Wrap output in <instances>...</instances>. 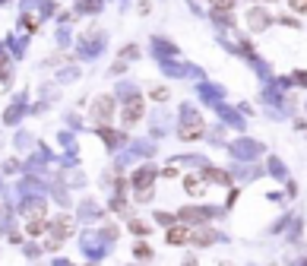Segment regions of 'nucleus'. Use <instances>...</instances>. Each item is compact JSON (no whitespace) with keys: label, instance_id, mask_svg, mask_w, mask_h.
<instances>
[{"label":"nucleus","instance_id":"f257e3e1","mask_svg":"<svg viewBox=\"0 0 307 266\" xmlns=\"http://www.w3.org/2000/svg\"><path fill=\"white\" fill-rule=\"evenodd\" d=\"M142 118V95H130L124 102V124H136Z\"/></svg>","mask_w":307,"mask_h":266},{"label":"nucleus","instance_id":"f03ea898","mask_svg":"<svg viewBox=\"0 0 307 266\" xmlns=\"http://www.w3.org/2000/svg\"><path fill=\"white\" fill-rule=\"evenodd\" d=\"M92 114H95V121H108L114 114V99L111 95H101V99H95V105H92Z\"/></svg>","mask_w":307,"mask_h":266},{"label":"nucleus","instance_id":"7ed1b4c3","mask_svg":"<svg viewBox=\"0 0 307 266\" xmlns=\"http://www.w3.org/2000/svg\"><path fill=\"white\" fill-rule=\"evenodd\" d=\"M187 241H190V228H184V225H171V228H168V244H171V247L187 244Z\"/></svg>","mask_w":307,"mask_h":266},{"label":"nucleus","instance_id":"20e7f679","mask_svg":"<svg viewBox=\"0 0 307 266\" xmlns=\"http://www.w3.org/2000/svg\"><path fill=\"white\" fill-rule=\"evenodd\" d=\"M70 232H73V219H70V216H60L57 222H54V235L51 238H57V241H64Z\"/></svg>","mask_w":307,"mask_h":266},{"label":"nucleus","instance_id":"39448f33","mask_svg":"<svg viewBox=\"0 0 307 266\" xmlns=\"http://www.w3.org/2000/svg\"><path fill=\"white\" fill-rule=\"evenodd\" d=\"M190 241L196 247H209L215 241V232H209V228H196V232H190Z\"/></svg>","mask_w":307,"mask_h":266},{"label":"nucleus","instance_id":"423d86ee","mask_svg":"<svg viewBox=\"0 0 307 266\" xmlns=\"http://www.w3.org/2000/svg\"><path fill=\"white\" fill-rule=\"evenodd\" d=\"M152 178H155V171H152V168H139V171H136V178H133V184H136L139 190H149Z\"/></svg>","mask_w":307,"mask_h":266},{"label":"nucleus","instance_id":"0eeeda50","mask_svg":"<svg viewBox=\"0 0 307 266\" xmlns=\"http://www.w3.org/2000/svg\"><path fill=\"white\" fill-rule=\"evenodd\" d=\"M180 219H184V222H206V209L187 206V209H180Z\"/></svg>","mask_w":307,"mask_h":266},{"label":"nucleus","instance_id":"6e6552de","mask_svg":"<svg viewBox=\"0 0 307 266\" xmlns=\"http://www.w3.org/2000/svg\"><path fill=\"white\" fill-rule=\"evenodd\" d=\"M177 133H180V140H196L203 133V124H184Z\"/></svg>","mask_w":307,"mask_h":266},{"label":"nucleus","instance_id":"1a4fd4ad","mask_svg":"<svg viewBox=\"0 0 307 266\" xmlns=\"http://www.w3.org/2000/svg\"><path fill=\"white\" fill-rule=\"evenodd\" d=\"M26 232H29V235H45V232H48V216H45V219H32V222L26 225Z\"/></svg>","mask_w":307,"mask_h":266},{"label":"nucleus","instance_id":"9d476101","mask_svg":"<svg viewBox=\"0 0 307 266\" xmlns=\"http://www.w3.org/2000/svg\"><path fill=\"white\" fill-rule=\"evenodd\" d=\"M184 187H187V194H193V197H196V194H203V181L196 178V175H190V178L184 181Z\"/></svg>","mask_w":307,"mask_h":266},{"label":"nucleus","instance_id":"9b49d317","mask_svg":"<svg viewBox=\"0 0 307 266\" xmlns=\"http://www.w3.org/2000/svg\"><path fill=\"white\" fill-rule=\"evenodd\" d=\"M206 178H209V181H219V184H228V181H231L225 171H219V168H206Z\"/></svg>","mask_w":307,"mask_h":266},{"label":"nucleus","instance_id":"f8f14e48","mask_svg":"<svg viewBox=\"0 0 307 266\" xmlns=\"http://www.w3.org/2000/svg\"><path fill=\"white\" fill-rule=\"evenodd\" d=\"M98 133H101V140H105L108 146H114V143H117V133H114V130H108V127H98Z\"/></svg>","mask_w":307,"mask_h":266},{"label":"nucleus","instance_id":"ddd939ff","mask_svg":"<svg viewBox=\"0 0 307 266\" xmlns=\"http://www.w3.org/2000/svg\"><path fill=\"white\" fill-rule=\"evenodd\" d=\"M292 10L295 13H307V0H292Z\"/></svg>","mask_w":307,"mask_h":266},{"label":"nucleus","instance_id":"4468645a","mask_svg":"<svg viewBox=\"0 0 307 266\" xmlns=\"http://www.w3.org/2000/svg\"><path fill=\"white\" fill-rule=\"evenodd\" d=\"M92 7H98V0H79V10H92Z\"/></svg>","mask_w":307,"mask_h":266},{"label":"nucleus","instance_id":"2eb2a0df","mask_svg":"<svg viewBox=\"0 0 307 266\" xmlns=\"http://www.w3.org/2000/svg\"><path fill=\"white\" fill-rule=\"evenodd\" d=\"M136 257H152V254H149L146 244H136Z\"/></svg>","mask_w":307,"mask_h":266},{"label":"nucleus","instance_id":"dca6fc26","mask_svg":"<svg viewBox=\"0 0 307 266\" xmlns=\"http://www.w3.org/2000/svg\"><path fill=\"white\" fill-rule=\"evenodd\" d=\"M130 232H136V235H142V232H146V225H142V222H130Z\"/></svg>","mask_w":307,"mask_h":266},{"label":"nucleus","instance_id":"f3484780","mask_svg":"<svg viewBox=\"0 0 307 266\" xmlns=\"http://www.w3.org/2000/svg\"><path fill=\"white\" fill-rule=\"evenodd\" d=\"M152 99H158V102H165V99H168V92H165V89H155V92H152Z\"/></svg>","mask_w":307,"mask_h":266},{"label":"nucleus","instance_id":"a211bd4d","mask_svg":"<svg viewBox=\"0 0 307 266\" xmlns=\"http://www.w3.org/2000/svg\"><path fill=\"white\" fill-rule=\"evenodd\" d=\"M231 4H234V0H215V7H219V10H222V7H225V10H228V7H231Z\"/></svg>","mask_w":307,"mask_h":266},{"label":"nucleus","instance_id":"6ab92c4d","mask_svg":"<svg viewBox=\"0 0 307 266\" xmlns=\"http://www.w3.org/2000/svg\"><path fill=\"white\" fill-rule=\"evenodd\" d=\"M184 266H196V260H193V257H190V260H187V263H184Z\"/></svg>","mask_w":307,"mask_h":266}]
</instances>
